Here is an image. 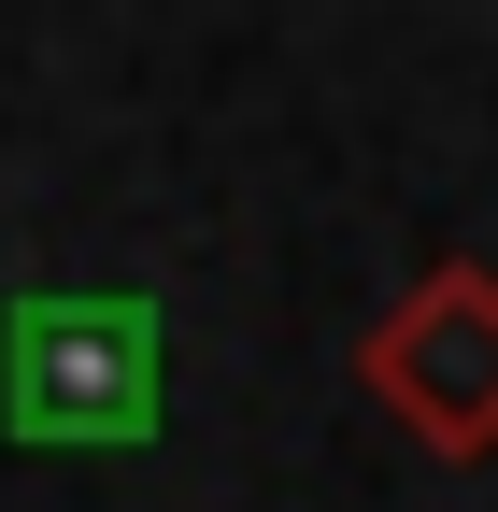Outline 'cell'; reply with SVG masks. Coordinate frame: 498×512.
<instances>
[{
    "label": "cell",
    "mask_w": 498,
    "mask_h": 512,
    "mask_svg": "<svg viewBox=\"0 0 498 512\" xmlns=\"http://www.w3.org/2000/svg\"><path fill=\"white\" fill-rule=\"evenodd\" d=\"M356 384H370V413H399L442 470L498 456V271H484V256L413 271L399 313L356 342Z\"/></svg>",
    "instance_id": "obj_1"
},
{
    "label": "cell",
    "mask_w": 498,
    "mask_h": 512,
    "mask_svg": "<svg viewBox=\"0 0 498 512\" xmlns=\"http://www.w3.org/2000/svg\"><path fill=\"white\" fill-rule=\"evenodd\" d=\"M0 413L29 441H129L157 413V342L129 299H29L15 313V370H0Z\"/></svg>",
    "instance_id": "obj_2"
}]
</instances>
